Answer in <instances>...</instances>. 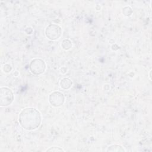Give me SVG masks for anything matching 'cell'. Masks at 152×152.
<instances>
[{"label":"cell","mask_w":152,"mask_h":152,"mask_svg":"<svg viewBox=\"0 0 152 152\" xmlns=\"http://www.w3.org/2000/svg\"><path fill=\"white\" fill-rule=\"evenodd\" d=\"M20 125L27 130H33L38 128L41 122L39 112L34 108L28 107L21 111L19 117Z\"/></svg>","instance_id":"cell-1"},{"label":"cell","mask_w":152,"mask_h":152,"mask_svg":"<svg viewBox=\"0 0 152 152\" xmlns=\"http://www.w3.org/2000/svg\"><path fill=\"white\" fill-rule=\"evenodd\" d=\"M14 96L12 91L7 87L1 88V106H7L13 101Z\"/></svg>","instance_id":"cell-2"},{"label":"cell","mask_w":152,"mask_h":152,"mask_svg":"<svg viewBox=\"0 0 152 152\" xmlns=\"http://www.w3.org/2000/svg\"><path fill=\"white\" fill-rule=\"evenodd\" d=\"M30 68L33 73L36 74H40L44 72L46 66L43 61L37 59H34L31 62Z\"/></svg>","instance_id":"cell-3"},{"label":"cell","mask_w":152,"mask_h":152,"mask_svg":"<svg viewBox=\"0 0 152 152\" xmlns=\"http://www.w3.org/2000/svg\"><path fill=\"white\" fill-rule=\"evenodd\" d=\"M49 101L52 104V105L55 106H59L63 104L64 102V97L62 93L58 92L57 98H56V96L54 93H51L50 95Z\"/></svg>","instance_id":"cell-4"},{"label":"cell","mask_w":152,"mask_h":152,"mask_svg":"<svg viewBox=\"0 0 152 152\" xmlns=\"http://www.w3.org/2000/svg\"><path fill=\"white\" fill-rule=\"evenodd\" d=\"M125 151V150H124V148L119 145H112L110 146H109L108 147V148L107 149V151Z\"/></svg>","instance_id":"cell-5"},{"label":"cell","mask_w":152,"mask_h":152,"mask_svg":"<svg viewBox=\"0 0 152 152\" xmlns=\"http://www.w3.org/2000/svg\"><path fill=\"white\" fill-rule=\"evenodd\" d=\"M64 151L63 149L59 147H50L46 150V151Z\"/></svg>","instance_id":"cell-6"}]
</instances>
